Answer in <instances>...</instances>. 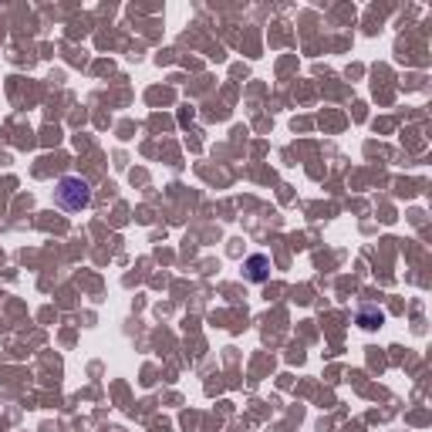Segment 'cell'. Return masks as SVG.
<instances>
[{
    "mask_svg": "<svg viewBox=\"0 0 432 432\" xmlns=\"http://www.w3.org/2000/svg\"><path fill=\"white\" fill-rule=\"evenodd\" d=\"M247 270H250V280H254V284H264V280H267V270H270V260L264 254H254L247 260Z\"/></svg>",
    "mask_w": 432,
    "mask_h": 432,
    "instance_id": "7a4b0ae2",
    "label": "cell"
},
{
    "mask_svg": "<svg viewBox=\"0 0 432 432\" xmlns=\"http://www.w3.org/2000/svg\"><path fill=\"white\" fill-rule=\"evenodd\" d=\"M54 196H58V206L78 213V210H85V206L91 203V186L78 176H64L61 182H58V192H54Z\"/></svg>",
    "mask_w": 432,
    "mask_h": 432,
    "instance_id": "6da1fadb",
    "label": "cell"
}]
</instances>
